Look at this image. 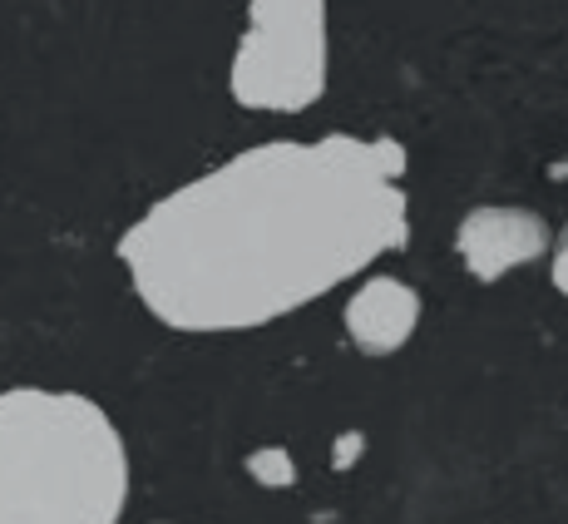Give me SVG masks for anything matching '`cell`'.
<instances>
[{"instance_id": "obj_1", "label": "cell", "mask_w": 568, "mask_h": 524, "mask_svg": "<svg viewBox=\"0 0 568 524\" xmlns=\"http://www.w3.org/2000/svg\"><path fill=\"white\" fill-rule=\"evenodd\" d=\"M396 139H272L179 183L119 238L139 302L173 332H247L326 298L410 238Z\"/></svg>"}, {"instance_id": "obj_2", "label": "cell", "mask_w": 568, "mask_h": 524, "mask_svg": "<svg viewBox=\"0 0 568 524\" xmlns=\"http://www.w3.org/2000/svg\"><path fill=\"white\" fill-rule=\"evenodd\" d=\"M129 451L90 396L0 391V524H119Z\"/></svg>"}, {"instance_id": "obj_3", "label": "cell", "mask_w": 568, "mask_h": 524, "mask_svg": "<svg viewBox=\"0 0 568 524\" xmlns=\"http://www.w3.org/2000/svg\"><path fill=\"white\" fill-rule=\"evenodd\" d=\"M227 90L243 109L297 114L326 90V6L322 0H257L237 40Z\"/></svg>"}, {"instance_id": "obj_4", "label": "cell", "mask_w": 568, "mask_h": 524, "mask_svg": "<svg viewBox=\"0 0 568 524\" xmlns=\"http://www.w3.org/2000/svg\"><path fill=\"white\" fill-rule=\"evenodd\" d=\"M554 243L549 223L529 209L515 203H485V209H469L455 228V253L469 268V278L479 282H499L509 278L524 262L544 258Z\"/></svg>"}, {"instance_id": "obj_5", "label": "cell", "mask_w": 568, "mask_h": 524, "mask_svg": "<svg viewBox=\"0 0 568 524\" xmlns=\"http://www.w3.org/2000/svg\"><path fill=\"white\" fill-rule=\"evenodd\" d=\"M415 326H420V292L400 278H366L346 302V336L366 356L400 352Z\"/></svg>"}, {"instance_id": "obj_6", "label": "cell", "mask_w": 568, "mask_h": 524, "mask_svg": "<svg viewBox=\"0 0 568 524\" xmlns=\"http://www.w3.org/2000/svg\"><path fill=\"white\" fill-rule=\"evenodd\" d=\"M247 475L267 490H287L292 480H297V465H292V455L282 451V445H262V451L247 455Z\"/></svg>"}, {"instance_id": "obj_7", "label": "cell", "mask_w": 568, "mask_h": 524, "mask_svg": "<svg viewBox=\"0 0 568 524\" xmlns=\"http://www.w3.org/2000/svg\"><path fill=\"white\" fill-rule=\"evenodd\" d=\"M554 288L568 298V228L559 233V243H554Z\"/></svg>"}, {"instance_id": "obj_8", "label": "cell", "mask_w": 568, "mask_h": 524, "mask_svg": "<svg viewBox=\"0 0 568 524\" xmlns=\"http://www.w3.org/2000/svg\"><path fill=\"white\" fill-rule=\"evenodd\" d=\"M362 445H366V441H362V435H356V431H352V435H342V445H336V451H332L336 471H346V465H352L356 455H362Z\"/></svg>"}]
</instances>
